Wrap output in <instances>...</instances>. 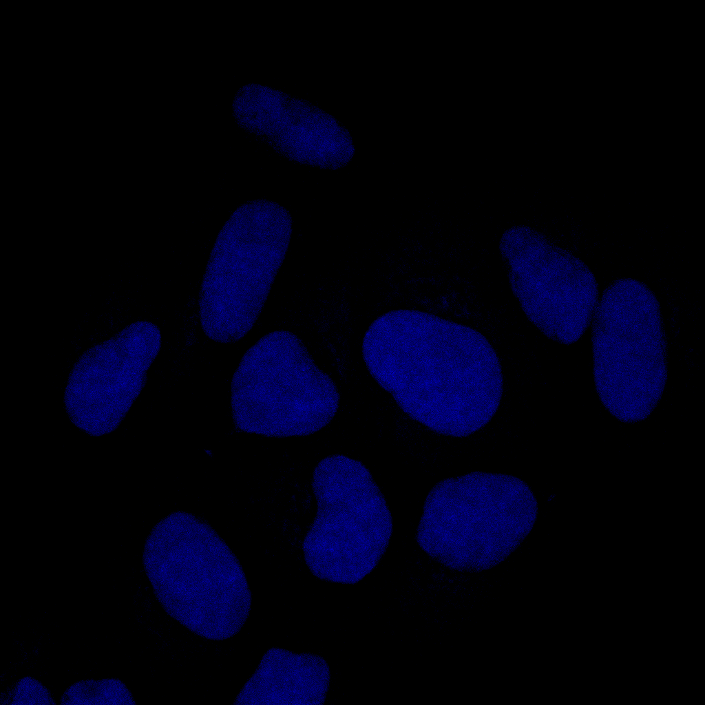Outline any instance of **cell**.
<instances>
[{"mask_svg":"<svg viewBox=\"0 0 705 705\" xmlns=\"http://www.w3.org/2000/svg\"><path fill=\"white\" fill-rule=\"evenodd\" d=\"M593 318V375L601 402L622 422L644 420L667 379L659 302L644 283L620 279L604 291Z\"/></svg>","mask_w":705,"mask_h":705,"instance_id":"4","label":"cell"},{"mask_svg":"<svg viewBox=\"0 0 705 705\" xmlns=\"http://www.w3.org/2000/svg\"><path fill=\"white\" fill-rule=\"evenodd\" d=\"M362 355L401 409L439 434L467 436L500 405L498 357L482 334L466 326L416 310L389 311L366 332Z\"/></svg>","mask_w":705,"mask_h":705,"instance_id":"1","label":"cell"},{"mask_svg":"<svg viewBox=\"0 0 705 705\" xmlns=\"http://www.w3.org/2000/svg\"><path fill=\"white\" fill-rule=\"evenodd\" d=\"M289 213L265 200L239 207L216 239L199 299L205 335L221 343L245 336L256 322L286 253Z\"/></svg>","mask_w":705,"mask_h":705,"instance_id":"5","label":"cell"},{"mask_svg":"<svg viewBox=\"0 0 705 705\" xmlns=\"http://www.w3.org/2000/svg\"><path fill=\"white\" fill-rule=\"evenodd\" d=\"M233 112L241 127L295 162L336 169L353 156L351 137L336 119L282 92L246 85L234 97Z\"/></svg>","mask_w":705,"mask_h":705,"instance_id":"10","label":"cell"},{"mask_svg":"<svg viewBox=\"0 0 705 705\" xmlns=\"http://www.w3.org/2000/svg\"><path fill=\"white\" fill-rule=\"evenodd\" d=\"M500 249L513 293L528 319L554 341H578L598 304V284L588 266L525 226L506 231Z\"/></svg>","mask_w":705,"mask_h":705,"instance_id":"8","label":"cell"},{"mask_svg":"<svg viewBox=\"0 0 705 705\" xmlns=\"http://www.w3.org/2000/svg\"><path fill=\"white\" fill-rule=\"evenodd\" d=\"M538 505L529 486L503 474L474 472L444 479L429 492L417 540L431 558L459 571L503 561L532 529Z\"/></svg>","mask_w":705,"mask_h":705,"instance_id":"3","label":"cell"},{"mask_svg":"<svg viewBox=\"0 0 705 705\" xmlns=\"http://www.w3.org/2000/svg\"><path fill=\"white\" fill-rule=\"evenodd\" d=\"M339 403L335 383L288 331L262 337L244 355L232 379L233 421L248 433L309 435L330 422Z\"/></svg>","mask_w":705,"mask_h":705,"instance_id":"6","label":"cell"},{"mask_svg":"<svg viewBox=\"0 0 705 705\" xmlns=\"http://www.w3.org/2000/svg\"><path fill=\"white\" fill-rule=\"evenodd\" d=\"M143 563L162 607L194 633L223 640L246 622L251 593L242 566L194 515L176 512L156 524L146 540Z\"/></svg>","mask_w":705,"mask_h":705,"instance_id":"2","label":"cell"},{"mask_svg":"<svg viewBox=\"0 0 705 705\" xmlns=\"http://www.w3.org/2000/svg\"><path fill=\"white\" fill-rule=\"evenodd\" d=\"M312 486L317 511L303 541L306 563L321 580L355 584L389 544L392 519L385 498L364 465L341 454L317 464Z\"/></svg>","mask_w":705,"mask_h":705,"instance_id":"7","label":"cell"},{"mask_svg":"<svg viewBox=\"0 0 705 705\" xmlns=\"http://www.w3.org/2000/svg\"><path fill=\"white\" fill-rule=\"evenodd\" d=\"M61 704H129L136 702L124 683L118 679L83 680L71 685L61 698Z\"/></svg>","mask_w":705,"mask_h":705,"instance_id":"12","label":"cell"},{"mask_svg":"<svg viewBox=\"0 0 705 705\" xmlns=\"http://www.w3.org/2000/svg\"><path fill=\"white\" fill-rule=\"evenodd\" d=\"M160 345L158 327L138 321L85 351L65 391L72 422L94 436L115 430L145 386Z\"/></svg>","mask_w":705,"mask_h":705,"instance_id":"9","label":"cell"},{"mask_svg":"<svg viewBox=\"0 0 705 705\" xmlns=\"http://www.w3.org/2000/svg\"><path fill=\"white\" fill-rule=\"evenodd\" d=\"M329 682V666L323 657L271 648L233 704L322 705Z\"/></svg>","mask_w":705,"mask_h":705,"instance_id":"11","label":"cell"},{"mask_svg":"<svg viewBox=\"0 0 705 705\" xmlns=\"http://www.w3.org/2000/svg\"><path fill=\"white\" fill-rule=\"evenodd\" d=\"M9 704H55L49 691L39 681L25 677L15 684L6 697Z\"/></svg>","mask_w":705,"mask_h":705,"instance_id":"13","label":"cell"}]
</instances>
